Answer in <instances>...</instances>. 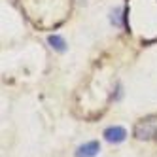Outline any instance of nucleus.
<instances>
[{
  "label": "nucleus",
  "mask_w": 157,
  "mask_h": 157,
  "mask_svg": "<svg viewBox=\"0 0 157 157\" xmlns=\"http://www.w3.org/2000/svg\"><path fill=\"white\" fill-rule=\"evenodd\" d=\"M121 8H116L114 12H112V23H114L116 27H121Z\"/></svg>",
  "instance_id": "nucleus-5"
},
{
  "label": "nucleus",
  "mask_w": 157,
  "mask_h": 157,
  "mask_svg": "<svg viewBox=\"0 0 157 157\" xmlns=\"http://www.w3.org/2000/svg\"><path fill=\"white\" fill-rule=\"evenodd\" d=\"M155 134H157V127L150 121L138 123V125L134 127V136L138 140H151V138H155Z\"/></svg>",
  "instance_id": "nucleus-1"
},
{
  "label": "nucleus",
  "mask_w": 157,
  "mask_h": 157,
  "mask_svg": "<svg viewBox=\"0 0 157 157\" xmlns=\"http://www.w3.org/2000/svg\"><path fill=\"white\" fill-rule=\"evenodd\" d=\"M104 138H106V142H110V144H119V142H123V140L127 138V131L123 129V127H117V125L108 127V129L104 131Z\"/></svg>",
  "instance_id": "nucleus-2"
},
{
  "label": "nucleus",
  "mask_w": 157,
  "mask_h": 157,
  "mask_svg": "<svg viewBox=\"0 0 157 157\" xmlns=\"http://www.w3.org/2000/svg\"><path fill=\"white\" fill-rule=\"evenodd\" d=\"M48 42H49V46L53 48V49H57V51H64L66 49V42L59 36V34H51V36H48Z\"/></svg>",
  "instance_id": "nucleus-4"
},
{
  "label": "nucleus",
  "mask_w": 157,
  "mask_h": 157,
  "mask_svg": "<svg viewBox=\"0 0 157 157\" xmlns=\"http://www.w3.org/2000/svg\"><path fill=\"white\" fill-rule=\"evenodd\" d=\"M100 150V144L97 140H91V142H85L82 144L80 148L76 150V157H95Z\"/></svg>",
  "instance_id": "nucleus-3"
}]
</instances>
